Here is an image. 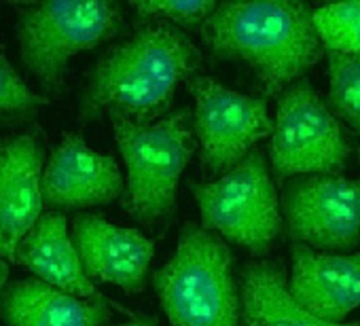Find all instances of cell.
<instances>
[{
	"mask_svg": "<svg viewBox=\"0 0 360 326\" xmlns=\"http://www.w3.org/2000/svg\"><path fill=\"white\" fill-rule=\"evenodd\" d=\"M204 56L191 37L167 22H140L136 32L108 47L87 74L79 119L119 115L153 123L172 112L178 87L200 74Z\"/></svg>",
	"mask_w": 360,
	"mask_h": 326,
	"instance_id": "6da1fadb",
	"label": "cell"
},
{
	"mask_svg": "<svg viewBox=\"0 0 360 326\" xmlns=\"http://www.w3.org/2000/svg\"><path fill=\"white\" fill-rule=\"evenodd\" d=\"M200 37L212 58L246 64L267 98L305 79L326 53L314 9L295 0L219 3Z\"/></svg>",
	"mask_w": 360,
	"mask_h": 326,
	"instance_id": "7a4b0ae2",
	"label": "cell"
},
{
	"mask_svg": "<svg viewBox=\"0 0 360 326\" xmlns=\"http://www.w3.org/2000/svg\"><path fill=\"white\" fill-rule=\"evenodd\" d=\"M110 121L127 170L123 208L146 231L165 235L178 212L180 176L198 152L193 110L180 106L153 123L119 115Z\"/></svg>",
	"mask_w": 360,
	"mask_h": 326,
	"instance_id": "3957f363",
	"label": "cell"
},
{
	"mask_svg": "<svg viewBox=\"0 0 360 326\" xmlns=\"http://www.w3.org/2000/svg\"><path fill=\"white\" fill-rule=\"evenodd\" d=\"M169 326H240V282L223 237L185 223L172 259L153 273Z\"/></svg>",
	"mask_w": 360,
	"mask_h": 326,
	"instance_id": "277c9868",
	"label": "cell"
},
{
	"mask_svg": "<svg viewBox=\"0 0 360 326\" xmlns=\"http://www.w3.org/2000/svg\"><path fill=\"white\" fill-rule=\"evenodd\" d=\"M360 152L352 131L305 77L276 98L267 161L276 185L297 176L341 174Z\"/></svg>",
	"mask_w": 360,
	"mask_h": 326,
	"instance_id": "5b68a950",
	"label": "cell"
},
{
	"mask_svg": "<svg viewBox=\"0 0 360 326\" xmlns=\"http://www.w3.org/2000/svg\"><path fill=\"white\" fill-rule=\"evenodd\" d=\"M127 30L121 7L110 0H49L18 5V39L24 66L43 89L58 96L66 87L68 62Z\"/></svg>",
	"mask_w": 360,
	"mask_h": 326,
	"instance_id": "8992f818",
	"label": "cell"
},
{
	"mask_svg": "<svg viewBox=\"0 0 360 326\" xmlns=\"http://www.w3.org/2000/svg\"><path fill=\"white\" fill-rule=\"evenodd\" d=\"M202 227L225 242L265 259L282 235L280 193L271 176L267 155L255 148L238 168L212 183H187Z\"/></svg>",
	"mask_w": 360,
	"mask_h": 326,
	"instance_id": "52a82bcc",
	"label": "cell"
},
{
	"mask_svg": "<svg viewBox=\"0 0 360 326\" xmlns=\"http://www.w3.org/2000/svg\"><path fill=\"white\" fill-rule=\"evenodd\" d=\"M185 85L195 104L193 133L200 161L210 176H225L271 136L274 121L265 98L240 93L206 74H195Z\"/></svg>",
	"mask_w": 360,
	"mask_h": 326,
	"instance_id": "ba28073f",
	"label": "cell"
},
{
	"mask_svg": "<svg viewBox=\"0 0 360 326\" xmlns=\"http://www.w3.org/2000/svg\"><path fill=\"white\" fill-rule=\"evenodd\" d=\"M282 233L290 244L349 254L360 246V178L297 176L280 191Z\"/></svg>",
	"mask_w": 360,
	"mask_h": 326,
	"instance_id": "9c48e42d",
	"label": "cell"
},
{
	"mask_svg": "<svg viewBox=\"0 0 360 326\" xmlns=\"http://www.w3.org/2000/svg\"><path fill=\"white\" fill-rule=\"evenodd\" d=\"M119 163L87 146L81 133L66 131L43 172V206L51 212L87 210L123 197Z\"/></svg>",
	"mask_w": 360,
	"mask_h": 326,
	"instance_id": "30bf717a",
	"label": "cell"
},
{
	"mask_svg": "<svg viewBox=\"0 0 360 326\" xmlns=\"http://www.w3.org/2000/svg\"><path fill=\"white\" fill-rule=\"evenodd\" d=\"M45 148L39 129L0 142V256L15 261L18 248L43 216Z\"/></svg>",
	"mask_w": 360,
	"mask_h": 326,
	"instance_id": "8fae6325",
	"label": "cell"
},
{
	"mask_svg": "<svg viewBox=\"0 0 360 326\" xmlns=\"http://www.w3.org/2000/svg\"><path fill=\"white\" fill-rule=\"evenodd\" d=\"M72 240L87 278L136 294L146 286L155 242L138 229L119 227L98 212L72 219Z\"/></svg>",
	"mask_w": 360,
	"mask_h": 326,
	"instance_id": "7c38bea8",
	"label": "cell"
},
{
	"mask_svg": "<svg viewBox=\"0 0 360 326\" xmlns=\"http://www.w3.org/2000/svg\"><path fill=\"white\" fill-rule=\"evenodd\" d=\"M288 290L307 313L328 324H343L360 307V252H318L290 244Z\"/></svg>",
	"mask_w": 360,
	"mask_h": 326,
	"instance_id": "4fadbf2b",
	"label": "cell"
},
{
	"mask_svg": "<svg viewBox=\"0 0 360 326\" xmlns=\"http://www.w3.org/2000/svg\"><path fill=\"white\" fill-rule=\"evenodd\" d=\"M15 261L28 267L37 280L72 296L104 299L83 269L72 233H68V219L62 212H47L39 219L20 244Z\"/></svg>",
	"mask_w": 360,
	"mask_h": 326,
	"instance_id": "5bb4252c",
	"label": "cell"
},
{
	"mask_svg": "<svg viewBox=\"0 0 360 326\" xmlns=\"http://www.w3.org/2000/svg\"><path fill=\"white\" fill-rule=\"evenodd\" d=\"M0 318L9 326H104L112 318V309L108 299H79L28 278L5 288Z\"/></svg>",
	"mask_w": 360,
	"mask_h": 326,
	"instance_id": "9a60e30c",
	"label": "cell"
},
{
	"mask_svg": "<svg viewBox=\"0 0 360 326\" xmlns=\"http://www.w3.org/2000/svg\"><path fill=\"white\" fill-rule=\"evenodd\" d=\"M240 326H360V320H318L292 299L284 261L252 259L240 271Z\"/></svg>",
	"mask_w": 360,
	"mask_h": 326,
	"instance_id": "2e32d148",
	"label": "cell"
},
{
	"mask_svg": "<svg viewBox=\"0 0 360 326\" xmlns=\"http://www.w3.org/2000/svg\"><path fill=\"white\" fill-rule=\"evenodd\" d=\"M328 96L326 102L335 117L360 138V53H326Z\"/></svg>",
	"mask_w": 360,
	"mask_h": 326,
	"instance_id": "e0dca14e",
	"label": "cell"
},
{
	"mask_svg": "<svg viewBox=\"0 0 360 326\" xmlns=\"http://www.w3.org/2000/svg\"><path fill=\"white\" fill-rule=\"evenodd\" d=\"M314 26L326 53H360V0L316 7Z\"/></svg>",
	"mask_w": 360,
	"mask_h": 326,
	"instance_id": "ac0fdd59",
	"label": "cell"
},
{
	"mask_svg": "<svg viewBox=\"0 0 360 326\" xmlns=\"http://www.w3.org/2000/svg\"><path fill=\"white\" fill-rule=\"evenodd\" d=\"M129 7L140 22L161 20L189 34L204 28V24L219 9V3H212V0H200V3H157V0L153 3V0H146V3H131Z\"/></svg>",
	"mask_w": 360,
	"mask_h": 326,
	"instance_id": "d6986e66",
	"label": "cell"
},
{
	"mask_svg": "<svg viewBox=\"0 0 360 326\" xmlns=\"http://www.w3.org/2000/svg\"><path fill=\"white\" fill-rule=\"evenodd\" d=\"M49 100L28 87L18 68L0 49V119H18L34 115Z\"/></svg>",
	"mask_w": 360,
	"mask_h": 326,
	"instance_id": "ffe728a7",
	"label": "cell"
},
{
	"mask_svg": "<svg viewBox=\"0 0 360 326\" xmlns=\"http://www.w3.org/2000/svg\"><path fill=\"white\" fill-rule=\"evenodd\" d=\"M117 326H157V320L150 315H138V318H134L125 324H117Z\"/></svg>",
	"mask_w": 360,
	"mask_h": 326,
	"instance_id": "44dd1931",
	"label": "cell"
},
{
	"mask_svg": "<svg viewBox=\"0 0 360 326\" xmlns=\"http://www.w3.org/2000/svg\"><path fill=\"white\" fill-rule=\"evenodd\" d=\"M7 280H9V265L3 256H0V299H3V292L7 288Z\"/></svg>",
	"mask_w": 360,
	"mask_h": 326,
	"instance_id": "7402d4cb",
	"label": "cell"
}]
</instances>
